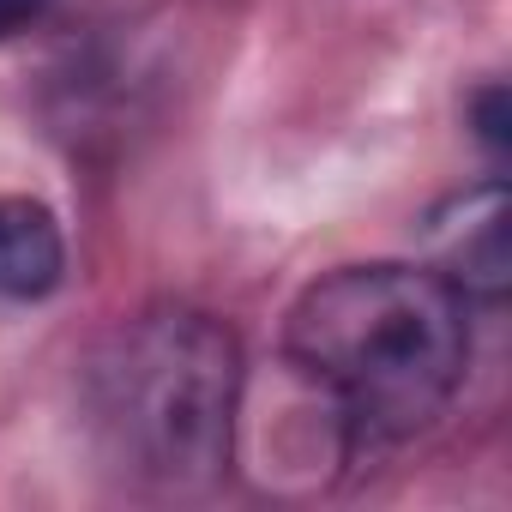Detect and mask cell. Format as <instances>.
<instances>
[{
    "label": "cell",
    "instance_id": "6da1fadb",
    "mask_svg": "<svg viewBox=\"0 0 512 512\" xmlns=\"http://www.w3.org/2000/svg\"><path fill=\"white\" fill-rule=\"evenodd\" d=\"M284 356L332 404L356 446H398L458 398L470 368V296L440 266H344L302 290Z\"/></svg>",
    "mask_w": 512,
    "mask_h": 512
},
{
    "label": "cell",
    "instance_id": "7a4b0ae2",
    "mask_svg": "<svg viewBox=\"0 0 512 512\" xmlns=\"http://www.w3.org/2000/svg\"><path fill=\"white\" fill-rule=\"evenodd\" d=\"M85 404L103 452L151 488H211L235 458L241 344L199 308H151L91 356Z\"/></svg>",
    "mask_w": 512,
    "mask_h": 512
},
{
    "label": "cell",
    "instance_id": "3957f363",
    "mask_svg": "<svg viewBox=\"0 0 512 512\" xmlns=\"http://www.w3.org/2000/svg\"><path fill=\"white\" fill-rule=\"evenodd\" d=\"M458 217L434 229L440 241V272L464 290V296H500L506 290V193L500 181L464 193L452 205Z\"/></svg>",
    "mask_w": 512,
    "mask_h": 512
},
{
    "label": "cell",
    "instance_id": "277c9868",
    "mask_svg": "<svg viewBox=\"0 0 512 512\" xmlns=\"http://www.w3.org/2000/svg\"><path fill=\"white\" fill-rule=\"evenodd\" d=\"M67 272V241L43 199H0V302H43Z\"/></svg>",
    "mask_w": 512,
    "mask_h": 512
},
{
    "label": "cell",
    "instance_id": "5b68a950",
    "mask_svg": "<svg viewBox=\"0 0 512 512\" xmlns=\"http://www.w3.org/2000/svg\"><path fill=\"white\" fill-rule=\"evenodd\" d=\"M49 13V0H0V43H13L19 31H31Z\"/></svg>",
    "mask_w": 512,
    "mask_h": 512
},
{
    "label": "cell",
    "instance_id": "8992f818",
    "mask_svg": "<svg viewBox=\"0 0 512 512\" xmlns=\"http://www.w3.org/2000/svg\"><path fill=\"white\" fill-rule=\"evenodd\" d=\"M482 139L500 151L506 145V127H500V91H482Z\"/></svg>",
    "mask_w": 512,
    "mask_h": 512
}]
</instances>
